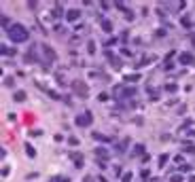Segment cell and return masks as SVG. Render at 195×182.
Returning <instances> with one entry per match:
<instances>
[{"label": "cell", "instance_id": "277c9868", "mask_svg": "<svg viewBox=\"0 0 195 182\" xmlns=\"http://www.w3.org/2000/svg\"><path fill=\"white\" fill-rule=\"evenodd\" d=\"M191 62H193L191 53H182V55H180V64H191Z\"/></svg>", "mask_w": 195, "mask_h": 182}, {"label": "cell", "instance_id": "3957f363", "mask_svg": "<svg viewBox=\"0 0 195 182\" xmlns=\"http://www.w3.org/2000/svg\"><path fill=\"white\" fill-rule=\"evenodd\" d=\"M89 121H91V114H89V112H85V114L77 116V125H87Z\"/></svg>", "mask_w": 195, "mask_h": 182}, {"label": "cell", "instance_id": "5b68a950", "mask_svg": "<svg viewBox=\"0 0 195 182\" xmlns=\"http://www.w3.org/2000/svg\"><path fill=\"white\" fill-rule=\"evenodd\" d=\"M24 98H26L24 91H17V93H15V100H17V102H24Z\"/></svg>", "mask_w": 195, "mask_h": 182}, {"label": "cell", "instance_id": "7a4b0ae2", "mask_svg": "<svg viewBox=\"0 0 195 182\" xmlns=\"http://www.w3.org/2000/svg\"><path fill=\"white\" fill-rule=\"evenodd\" d=\"M74 91H77V93H81V98H87V85L85 83H74Z\"/></svg>", "mask_w": 195, "mask_h": 182}, {"label": "cell", "instance_id": "52a82bcc", "mask_svg": "<svg viewBox=\"0 0 195 182\" xmlns=\"http://www.w3.org/2000/svg\"><path fill=\"white\" fill-rule=\"evenodd\" d=\"M26 153L30 155V157H34V148H30V146H26Z\"/></svg>", "mask_w": 195, "mask_h": 182}, {"label": "cell", "instance_id": "ba28073f", "mask_svg": "<svg viewBox=\"0 0 195 182\" xmlns=\"http://www.w3.org/2000/svg\"><path fill=\"white\" fill-rule=\"evenodd\" d=\"M182 178H180V176H174V178H172V182H180Z\"/></svg>", "mask_w": 195, "mask_h": 182}, {"label": "cell", "instance_id": "8992f818", "mask_svg": "<svg viewBox=\"0 0 195 182\" xmlns=\"http://www.w3.org/2000/svg\"><path fill=\"white\" fill-rule=\"evenodd\" d=\"M77 17H79V11H70V13H68V19H70V21L77 19Z\"/></svg>", "mask_w": 195, "mask_h": 182}, {"label": "cell", "instance_id": "6da1fadb", "mask_svg": "<svg viewBox=\"0 0 195 182\" xmlns=\"http://www.w3.org/2000/svg\"><path fill=\"white\" fill-rule=\"evenodd\" d=\"M7 32H9V36H11V40H13V42H24V40H28V30H26L24 25H11Z\"/></svg>", "mask_w": 195, "mask_h": 182}]
</instances>
